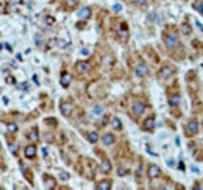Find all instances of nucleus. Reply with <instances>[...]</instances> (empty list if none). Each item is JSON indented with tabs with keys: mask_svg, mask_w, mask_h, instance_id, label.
Returning a JSON list of instances; mask_svg holds the SVG:
<instances>
[{
	"mask_svg": "<svg viewBox=\"0 0 203 190\" xmlns=\"http://www.w3.org/2000/svg\"><path fill=\"white\" fill-rule=\"evenodd\" d=\"M69 178V175H66V173H61V179H67Z\"/></svg>",
	"mask_w": 203,
	"mask_h": 190,
	"instance_id": "nucleus-30",
	"label": "nucleus"
},
{
	"mask_svg": "<svg viewBox=\"0 0 203 190\" xmlns=\"http://www.w3.org/2000/svg\"><path fill=\"white\" fill-rule=\"evenodd\" d=\"M142 128H144L145 131H153V130H155V119H153V117H149V119L144 122Z\"/></svg>",
	"mask_w": 203,
	"mask_h": 190,
	"instance_id": "nucleus-8",
	"label": "nucleus"
},
{
	"mask_svg": "<svg viewBox=\"0 0 203 190\" xmlns=\"http://www.w3.org/2000/svg\"><path fill=\"white\" fill-rule=\"evenodd\" d=\"M75 69L78 73H88L91 70V64L86 63V61H80V63L75 64Z\"/></svg>",
	"mask_w": 203,
	"mask_h": 190,
	"instance_id": "nucleus-3",
	"label": "nucleus"
},
{
	"mask_svg": "<svg viewBox=\"0 0 203 190\" xmlns=\"http://www.w3.org/2000/svg\"><path fill=\"white\" fill-rule=\"evenodd\" d=\"M172 72H174V69H172L170 66H164L161 70H159V76L161 78H169L172 75Z\"/></svg>",
	"mask_w": 203,
	"mask_h": 190,
	"instance_id": "nucleus-9",
	"label": "nucleus"
},
{
	"mask_svg": "<svg viewBox=\"0 0 203 190\" xmlns=\"http://www.w3.org/2000/svg\"><path fill=\"white\" fill-rule=\"evenodd\" d=\"M10 3H13V5H21L22 3V0H8Z\"/></svg>",
	"mask_w": 203,
	"mask_h": 190,
	"instance_id": "nucleus-26",
	"label": "nucleus"
},
{
	"mask_svg": "<svg viewBox=\"0 0 203 190\" xmlns=\"http://www.w3.org/2000/svg\"><path fill=\"white\" fill-rule=\"evenodd\" d=\"M45 20L48 22V25H53V22H55V20H53V17H45Z\"/></svg>",
	"mask_w": 203,
	"mask_h": 190,
	"instance_id": "nucleus-27",
	"label": "nucleus"
},
{
	"mask_svg": "<svg viewBox=\"0 0 203 190\" xmlns=\"http://www.w3.org/2000/svg\"><path fill=\"white\" fill-rule=\"evenodd\" d=\"M61 112H63V115H70V112H72V105L70 103H66V101H63L61 103Z\"/></svg>",
	"mask_w": 203,
	"mask_h": 190,
	"instance_id": "nucleus-10",
	"label": "nucleus"
},
{
	"mask_svg": "<svg viewBox=\"0 0 203 190\" xmlns=\"http://www.w3.org/2000/svg\"><path fill=\"white\" fill-rule=\"evenodd\" d=\"M88 140H89L91 143H95L97 140H98V134H97L95 131H94V132H89V136H88Z\"/></svg>",
	"mask_w": 203,
	"mask_h": 190,
	"instance_id": "nucleus-19",
	"label": "nucleus"
},
{
	"mask_svg": "<svg viewBox=\"0 0 203 190\" xmlns=\"http://www.w3.org/2000/svg\"><path fill=\"white\" fill-rule=\"evenodd\" d=\"M28 139H32L33 142H36V140L39 139V136H38V130H36V128H33V130H32V132L28 134Z\"/></svg>",
	"mask_w": 203,
	"mask_h": 190,
	"instance_id": "nucleus-18",
	"label": "nucleus"
},
{
	"mask_svg": "<svg viewBox=\"0 0 203 190\" xmlns=\"http://www.w3.org/2000/svg\"><path fill=\"white\" fill-rule=\"evenodd\" d=\"M78 17H80V19H89V17H91V9L88 7L81 8L78 11Z\"/></svg>",
	"mask_w": 203,
	"mask_h": 190,
	"instance_id": "nucleus-13",
	"label": "nucleus"
},
{
	"mask_svg": "<svg viewBox=\"0 0 203 190\" xmlns=\"http://www.w3.org/2000/svg\"><path fill=\"white\" fill-rule=\"evenodd\" d=\"M21 89H28V84H27V83H23V84H21Z\"/></svg>",
	"mask_w": 203,
	"mask_h": 190,
	"instance_id": "nucleus-31",
	"label": "nucleus"
},
{
	"mask_svg": "<svg viewBox=\"0 0 203 190\" xmlns=\"http://www.w3.org/2000/svg\"><path fill=\"white\" fill-rule=\"evenodd\" d=\"M114 140H116V137L113 136V134H105L103 139H102V142H103V145H113Z\"/></svg>",
	"mask_w": 203,
	"mask_h": 190,
	"instance_id": "nucleus-16",
	"label": "nucleus"
},
{
	"mask_svg": "<svg viewBox=\"0 0 203 190\" xmlns=\"http://www.w3.org/2000/svg\"><path fill=\"white\" fill-rule=\"evenodd\" d=\"M111 125H113V128H116V130H119V128L122 126L120 120H119L117 117H114V119H113V123H111Z\"/></svg>",
	"mask_w": 203,
	"mask_h": 190,
	"instance_id": "nucleus-22",
	"label": "nucleus"
},
{
	"mask_svg": "<svg viewBox=\"0 0 203 190\" xmlns=\"http://www.w3.org/2000/svg\"><path fill=\"white\" fill-rule=\"evenodd\" d=\"M64 2H66V5L69 8H73V7H77V5H78L80 0H64Z\"/></svg>",
	"mask_w": 203,
	"mask_h": 190,
	"instance_id": "nucleus-21",
	"label": "nucleus"
},
{
	"mask_svg": "<svg viewBox=\"0 0 203 190\" xmlns=\"http://www.w3.org/2000/svg\"><path fill=\"white\" fill-rule=\"evenodd\" d=\"M114 9L116 11H120L122 9V5H114Z\"/></svg>",
	"mask_w": 203,
	"mask_h": 190,
	"instance_id": "nucleus-29",
	"label": "nucleus"
},
{
	"mask_svg": "<svg viewBox=\"0 0 203 190\" xmlns=\"http://www.w3.org/2000/svg\"><path fill=\"white\" fill-rule=\"evenodd\" d=\"M159 173H161V170H159L158 165H155V164L149 165V170H147V175H149V178H152V179H153V178H158Z\"/></svg>",
	"mask_w": 203,
	"mask_h": 190,
	"instance_id": "nucleus-7",
	"label": "nucleus"
},
{
	"mask_svg": "<svg viewBox=\"0 0 203 190\" xmlns=\"http://www.w3.org/2000/svg\"><path fill=\"white\" fill-rule=\"evenodd\" d=\"M23 153H25V157H28V159H33V157L36 156V146H34V145H28Z\"/></svg>",
	"mask_w": 203,
	"mask_h": 190,
	"instance_id": "nucleus-11",
	"label": "nucleus"
},
{
	"mask_svg": "<svg viewBox=\"0 0 203 190\" xmlns=\"http://www.w3.org/2000/svg\"><path fill=\"white\" fill-rule=\"evenodd\" d=\"M0 13H5V8H3V5L0 3Z\"/></svg>",
	"mask_w": 203,
	"mask_h": 190,
	"instance_id": "nucleus-32",
	"label": "nucleus"
},
{
	"mask_svg": "<svg viewBox=\"0 0 203 190\" xmlns=\"http://www.w3.org/2000/svg\"><path fill=\"white\" fill-rule=\"evenodd\" d=\"M102 112H103L102 106H94V109H92V115H94V117H97V115H102Z\"/></svg>",
	"mask_w": 203,
	"mask_h": 190,
	"instance_id": "nucleus-20",
	"label": "nucleus"
},
{
	"mask_svg": "<svg viewBox=\"0 0 203 190\" xmlns=\"http://www.w3.org/2000/svg\"><path fill=\"white\" fill-rule=\"evenodd\" d=\"M44 184H45V189H55V186H56V181H55V178L44 176Z\"/></svg>",
	"mask_w": 203,
	"mask_h": 190,
	"instance_id": "nucleus-12",
	"label": "nucleus"
},
{
	"mask_svg": "<svg viewBox=\"0 0 203 190\" xmlns=\"http://www.w3.org/2000/svg\"><path fill=\"white\" fill-rule=\"evenodd\" d=\"M97 190H109L111 189V181H102L95 186Z\"/></svg>",
	"mask_w": 203,
	"mask_h": 190,
	"instance_id": "nucleus-14",
	"label": "nucleus"
},
{
	"mask_svg": "<svg viewBox=\"0 0 203 190\" xmlns=\"http://www.w3.org/2000/svg\"><path fill=\"white\" fill-rule=\"evenodd\" d=\"M59 83H61V86H63V87L70 86V83H72V75H70L69 72H63V73H61V78H59Z\"/></svg>",
	"mask_w": 203,
	"mask_h": 190,
	"instance_id": "nucleus-5",
	"label": "nucleus"
},
{
	"mask_svg": "<svg viewBox=\"0 0 203 190\" xmlns=\"http://www.w3.org/2000/svg\"><path fill=\"white\" fill-rule=\"evenodd\" d=\"M7 81L13 84V83H14V78H13V76H8V78H7Z\"/></svg>",
	"mask_w": 203,
	"mask_h": 190,
	"instance_id": "nucleus-28",
	"label": "nucleus"
},
{
	"mask_svg": "<svg viewBox=\"0 0 203 190\" xmlns=\"http://www.w3.org/2000/svg\"><path fill=\"white\" fill-rule=\"evenodd\" d=\"M145 109H147V106H145V103H142V101H134V103H133V106H131V111H133L134 115H141V114H144V112H145Z\"/></svg>",
	"mask_w": 203,
	"mask_h": 190,
	"instance_id": "nucleus-2",
	"label": "nucleus"
},
{
	"mask_svg": "<svg viewBox=\"0 0 203 190\" xmlns=\"http://www.w3.org/2000/svg\"><path fill=\"white\" fill-rule=\"evenodd\" d=\"M130 2H133V3H136V5H144L147 0H130Z\"/></svg>",
	"mask_w": 203,
	"mask_h": 190,
	"instance_id": "nucleus-25",
	"label": "nucleus"
},
{
	"mask_svg": "<svg viewBox=\"0 0 203 190\" xmlns=\"http://www.w3.org/2000/svg\"><path fill=\"white\" fill-rule=\"evenodd\" d=\"M181 30H183V33H184V34H191V31H192L188 23H183V25H181Z\"/></svg>",
	"mask_w": 203,
	"mask_h": 190,
	"instance_id": "nucleus-24",
	"label": "nucleus"
},
{
	"mask_svg": "<svg viewBox=\"0 0 203 190\" xmlns=\"http://www.w3.org/2000/svg\"><path fill=\"white\" fill-rule=\"evenodd\" d=\"M134 73H136L138 76H145L147 73H149V67H147L145 63H139L136 66V69H134Z\"/></svg>",
	"mask_w": 203,
	"mask_h": 190,
	"instance_id": "nucleus-4",
	"label": "nucleus"
},
{
	"mask_svg": "<svg viewBox=\"0 0 203 190\" xmlns=\"http://www.w3.org/2000/svg\"><path fill=\"white\" fill-rule=\"evenodd\" d=\"M100 170L103 171V173H108V171L111 170V162H109V161H103L102 165H100Z\"/></svg>",
	"mask_w": 203,
	"mask_h": 190,
	"instance_id": "nucleus-17",
	"label": "nucleus"
},
{
	"mask_svg": "<svg viewBox=\"0 0 203 190\" xmlns=\"http://www.w3.org/2000/svg\"><path fill=\"white\" fill-rule=\"evenodd\" d=\"M7 130H8V132H16L17 131V125L16 123H8Z\"/></svg>",
	"mask_w": 203,
	"mask_h": 190,
	"instance_id": "nucleus-23",
	"label": "nucleus"
},
{
	"mask_svg": "<svg viewBox=\"0 0 203 190\" xmlns=\"http://www.w3.org/2000/svg\"><path fill=\"white\" fill-rule=\"evenodd\" d=\"M178 44H180V41H178V36L175 33H170L166 36V47L167 48H175L178 47Z\"/></svg>",
	"mask_w": 203,
	"mask_h": 190,
	"instance_id": "nucleus-1",
	"label": "nucleus"
},
{
	"mask_svg": "<svg viewBox=\"0 0 203 190\" xmlns=\"http://www.w3.org/2000/svg\"><path fill=\"white\" fill-rule=\"evenodd\" d=\"M180 103H181V97L178 95V94L172 95L170 98H169V105H170V106H178Z\"/></svg>",
	"mask_w": 203,
	"mask_h": 190,
	"instance_id": "nucleus-15",
	"label": "nucleus"
},
{
	"mask_svg": "<svg viewBox=\"0 0 203 190\" xmlns=\"http://www.w3.org/2000/svg\"><path fill=\"white\" fill-rule=\"evenodd\" d=\"M186 131L189 136H194V134H197V131H199V123H197V120H191L188 126H186Z\"/></svg>",
	"mask_w": 203,
	"mask_h": 190,
	"instance_id": "nucleus-6",
	"label": "nucleus"
}]
</instances>
